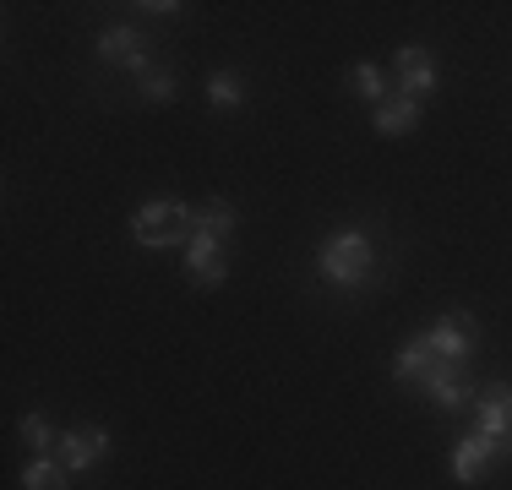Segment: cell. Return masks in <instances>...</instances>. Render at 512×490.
I'll return each instance as SVG.
<instances>
[{"label":"cell","instance_id":"10","mask_svg":"<svg viewBox=\"0 0 512 490\" xmlns=\"http://www.w3.org/2000/svg\"><path fill=\"white\" fill-rule=\"evenodd\" d=\"M496 458H507V452L496 447L491 436H480V431L458 436V447H453V480H458V485H480L485 474H491Z\"/></svg>","mask_w":512,"mask_h":490},{"label":"cell","instance_id":"17","mask_svg":"<svg viewBox=\"0 0 512 490\" xmlns=\"http://www.w3.org/2000/svg\"><path fill=\"white\" fill-rule=\"evenodd\" d=\"M22 441H28V447H33V458H50V447H60L55 425L44 420L39 409H33V414H22Z\"/></svg>","mask_w":512,"mask_h":490},{"label":"cell","instance_id":"8","mask_svg":"<svg viewBox=\"0 0 512 490\" xmlns=\"http://www.w3.org/2000/svg\"><path fill=\"white\" fill-rule=\"evenodd\" d=\"M55 458L66 463V474H88L93 463L109 458V431L104 425H82V431H66L55 447Z\"/></svg>","mask_w":512,"mask_h":490},{"label":"cell","instance_id":"5","mask_svg":"<svg viewBox=\"0 0 512 490\" xmlns=\"http://www.w3.org/2000/svg\"><path fill=\"white\" fill-rule=\"evenodd\" d=\"M393 82H398V93H404V98H420V104H425V98L436 93V82H442V77H436V55L425 44H404L393 55Z\"/></svg>","mask_w":512,"mask_h":490},{"label":"cell","instance_id":"14","mask_svg":"<svg viewBox=\"0 0 512 490\" xmlns=\"http://www.w3.org/2000/svg\"><path fill=\"white\" fill-rule=\"evenodd\" d=\"M235 224H240V213H235V202H224V196H213V202L197 207V229H202V235L229 240V235H235Z\"/></svg>","mask_w":512,"mask_h":490},{"label":"cell","instance_id":"16","mask_svg":"<svg viewBox=\"0 0 512 490\" xmlns=\"http://www.w3.org/2000/svg\"><path fill=\"white\" fill-rule=\"evenodd\" d=\"M349 88H355V93H360L371 109L393 98V93H387V77H382V66H371V60H360V66H349Z\"/></svg>","mask_w":512,"mask_h":490},{"label":"cell","instance_id":"15","mask_svg":"<svg viewBox=\"0 0 512 490\" xmlns=\"http://www.w3.org/2000/svg\"><path fill=\"white\" fill-rule=\"evenodd\" d=\"M71 474L60 458H28V469H22V490H66Z\"/></svg>","mask_w":512,"mask_h":490},{"label":"cell","instance_id":"18","mask_svg":"<svg viewBox=\"0 0 512 490\" xmlns=\"http://www.w3.org/2000/svg\"><path fill=\"white\" fill-rule=\"evenodd\" d=\"M137 93L148 98V104H169V98H175V77H169V71H158V66H148L137 77Z\"/></svg>","mask_w":512,"mask_h":490},{"label":"cell","instance_id":"2","mask_svg":"<svg viewBox=\"0 0 512 490\" xmlns=\"http://www.w3.org/2000/svg\"><path fill=\"white\" fill-rule=\"evenodd\" d=\"M191 235H197V207H186V202H148L131 218V240H137L142 251L191 245Z\"/></svg>","mask_w":512,"mask_h":490},{"label":"cell","instance_id":"11","mask_svg":"<svg viewBox=\"0 0 512 490\" xmlns=\"http://www.w3.org/2000/svg\"><path fill=\"white\" fill-rule=\"evenodd\" d=\"M436 371V354H431V343H425V333L420 338H409L404 349L393 354V382L398 387H425V376Z\"/></svg>","mask_w":512,"mask_h":490},{"label":"cell","instance_id":"4","mask_svg":"<svg viewBox=\"0 0 512 490\" xmlns=\"http://www.w3.org/2000/svg\"><path fill=\"white\" fill-rule=\"evenodd\" d=\"M425 343H431L436 365H463V360L474 354V343H480V327H474L469 311H447L442 322L425 333Z\"/></svg>","mask_w":512,"mask_h":490},{"label":"cell","instance_id":"7","mask_svg":"<svg viewBox=\"0 0 512 490\" xmlns=\"http://www.w3.org/2000/svg\"><path fill=\"white\" fill-rule=\"evenodd\" d=\"M425 398H431L442 414H463V409H474L480 387L469 382V371H463V365H436V371L425 376Z\"/></svg>","mask_w":512,"mask_h":490},{"label":"cell","instance_id":"3","mask_svg":"<svg viewBox=\"0 0 512 490\" xmlns=\"http://www.w3.org/2000/svg\"><path fill=\"white\" fill-rule=\"evenodd\" d=\"M469 414H474V431L491 436L496 447L512 458V382H485Z\"/></svg>","mask_w":512,"mask_h":490},{"label":"cell","instance_id":"9","mask_svg":"<svg viewBox=\"0 0 512 490\" xmlns=\"http://www.w3.org/2000/svg\"><path fill=\"white\" fill-rule=\"evenodd\" d=\"M99 60L104 66H126V71H148L153 60H148V39H142L137 28H126V22H115V28H104L99 33Z\"/></svg>","mask_w":512,"mask_h":490},{"label":"cell","instance_id":"1","mask_svg":"<svg viewBox=\"0 0 512 490\" xmlns=\"http://www.w3.org/2000/svg\"><path fill=\"white\" fill-rule=\"evenodd\" d=\"M316 278L333 284V289H344V294L371 289L376 284V240L365 235L360 224L333 229V235L316 245Z\"/></svg>","mask_w":512,"mask_h":490},{"label":"cell","instance_id":"13","mask_svg":"<svg viewBox=\"0 0 512 490\" xmlns=\"http://www.w3.org/2000/svg\"><path fill=\"white\" fill-rule=\"evenodd\" d=\"M246 77H240V71H213V77H207V104H213V109H224V115H229V109H240V104H246Z\"/></svg>","mask_w":512,"mask_h":490},{"label":"cell","instance_id":"19","mask_svg":"<svg viewBox=\"0 0 512 490\" xmlns=\"http://www.w3.org/2000/svg\"><path fill=\"white\" fill-rule=\"evenodd\" d=\"M137 11H153V17H175V11H186L180 0H148V6H137Z\"/></svg>","mask_w":512,"mask_h":490},{"label":"cell","instance_id":"12","mask_svg":"<svg viewBox=\"0 0 512 490\" xmlns=\"http://www.w3.org/2000/svg\"><path fill=\"white\" fill-rule=\"evenodd\" d=\"M420 109H425L420 98H404V93H398V98H387V104L371 109V126L382 131V137H404V131L420 126Z\"/></svg>","mask_w":512,"mask_h":490},{"label":"cell","instance_id":"6","mask_svg":"<svg viewBox=\"0 0 512 490\" xmlns=\"http://www.w3.org/2000/svg\"><path fill=\"white\" fill-rule=\"evenodd\" d=\"M186 278L197 289H218L229 278V251H224V240L218 235H191V245H186Z\"/></svg>","mask_w":512,"mask_h":490}]
</instances>
